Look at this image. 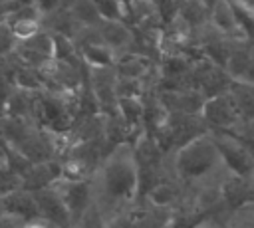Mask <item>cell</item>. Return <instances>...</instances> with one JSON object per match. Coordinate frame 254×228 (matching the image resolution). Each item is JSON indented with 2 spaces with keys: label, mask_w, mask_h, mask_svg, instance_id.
<instances>
[{
  "label": "cell",
  "mask_w": 254,
  "mask_h": 228,
  "mask_svg": "<svg viewBox=\"0 0 254 228\" xmlns=\"http://www.w3.org/2000/svg\"><path fill=\"white\" fill-rule=\"evenodd\" d=\"M93 204L107 224L131 214L141 200V176L131 143H119L105 153L91 174Z\"/></svg>",
  "instance_id": "obj_1"
},
{
  "label": "cell",
  "mask_w": 254,
  "mask_h": 228,
  "mask_svg": "<svg viewBox=\"0 0 254 228\" xmlns=\"http://www.w3.org/2000/svg\"><path fill=\"white\" fill-rule=\"evenodd\" d=\"M171 176L183 186L185 200L222 184L228 171L210 131L194 137L171 155Z\"/></svg>",
  "instance_id": "obj_2"
},
{
  "label": "cell",
  "mask_w": 254,
  "mask_h": 228,
  "mask_svg": "<svg viewBox=\"0 0 254 228\" xmlns=\"http://www.w3.org/2000/svg\"><path fill=\"white\" fill-rule=\"evenodd\" d=\"M216 149L222 157V163L226 167V171L230 174L236 176H244V178H252L254 174V157L250 153V149L246 147V143L228 131H210Z\"/></svg>",
  "instance_id": "obj_3"
},
{
  "label": "cell",
  "mask_w": 254,
  "mask_h": 228,
  "mask_svg": "<svg viewBox=\"0 0 254 228\" xmlns=\"http://www.w3.org/2000/svg\"><path fill=\"white\" fill-rule=\"evenodd\" d=\"M202 121L206 123L208 131H228L236 133L242 127V115L238 111V105L232 97V93H220L214 97H208L200 111Z\"/></svg>",
  "instance_id": "obj_4"
},
{
  "label": "cell",
  "mask_w": 254,
  "mask_h": 228,
  "mask_svg": "<svg viewBox=\"0 0 254 228\" xmlns=\"http://www.w3.org/2000/svg\"><path fill=\"white\" fill-rule=\"evenodd\" d=\"M87 85L101 113H117V73L115 67H87Z\"/></svg>",
  "instance_id": "obj_5"
},
{
  "label": "cell",
  "mask_w": 254,
  "mask_h": 228,
  "mask_svg": "<svg viewBox=\"0 0 254 228\" xmlns=\"http://www.w3.org/2000/svg\"><path fill=\"white\" fill-rule=\"evenodd\" d=\"M12 56L24 65L42 69L44 65H48L50 61L56 59L54 36L50 32L42 30V32H38L36 36L28 38V40H20Z\"/></svg>",
  "instance_id": "obj_6"
},
{
  "label": "cell",
  "mask_w": 254,
  "mask_h": 228,
  "mask_svg": "<svg viewBox=\"0 0 254 228\" xmlns=\"http://www.w3.org/2000/svg\"><path fill=\"white\" fill-rule=\"evenodd\" d=\"M34 198H36V204H38L40 220H44L48 226H52V228H71L73 226L71 214H69L64 198L56 190V186L36 190Z\"/></svg>",
  "instance_id": "obj_7"
},
{
  "label": "cell",
  "mask_w": 254,
  "mask_h": 228,
  "mask_svg": "<svg viewBox=\"0 0 254 228\" xmlns=\"http://www.w3.org/2000/svg\"><path fill=\"white\" fill-rule=\"evenodd\" d=\"M54 186L60 192V196L64 198L73 222L93 204L91 180H64V178H60Z\"/></svg>",
  "instance_id": "obj_8"
},
{
  "label": "cell",
  "mask_w": 254,
  "mask_h": 228,
  "mask_svg": "<svg viewBox=\"0 0 254 228\" xmlns=\"http://www.w3.org/2000/svg\"><path fill=\"white\" fill-rule=\"evenodd\" d=\"M252 198H254V180L228 172V176L220 184V200H222L226 218L228 214L244 208Z\"/></svg>",
  "instance_id": "obj_9"
},
{
  "label": "cell",
  "mask_w": 254,
  "mask_h": 228,
  "mask_svg": "<svg viewBox=\"0 0 254 228\" xmlns=\"http://www.w3.org/2000/svg\"><path fill=\"white\" fill-rule=\"evenodd\" d=\"M60 178H62V161L60 159L32 163L28 167V171L22 174V188L36 192V190L54 186Z\"/></svg>",
  "instance_id": "obj_10"
},
{
  "label": "cell",
  "mask_w": 254,
  "mask_h": 228,
  "mask_svg": "<svg viewBox=\"0 0 254 228\" xmlns=\"http://www.w3.org/2000/svg\"><path fill=\"white\" fill-rule=\"evenodd\" d=\"M6 24L10 26V30L14 32V36L20 40H28L32 36H36L38 32H42V16L34 6H20V8H12L6 16H4Z\"/></svg>",
  "instance_id": "obj_11"
},
{
  "label": "cell",
  "mask_w": 254,
  "mask_h": 228,
  "mask_svg": "<svg viewBox=\"0 0 254 228\" xmlns=\"http://www.w3.org/2000/svg\"><path fill=\"white\" fill-rule=\"evenodd\" d=\"M99 34H101V42L105 46H109L117 56L131 52V46L135 40V30L125 20H101Z\"/></svg>",
  "instance_id": "obj_12"
},
{
  "label": "cell",
  "mask_w": 254,
  "mask_h": 228,
  "mask_svg": "<svg viewBox=\"0 0 254 228\" xmlns=\"http://www.w3.org/2000/svg\"><path fill=\"white\" fill-rule=\"evenodd\" d=\"M157 95L161 103L167 107V111L192 113V115H200L202 105L206 101L198 89H171V91H159Z\"/></svg>",
  "instance_id": "obj_13"
},
{
  "label": "cell",
  "mask_w": 254,
  "mask_h": 228,
  "mask_svg": "<svg viewBox=\"0 0 254 228\" xmlns=\"http://www.w3.org/2000/svg\"><path fill=\"white\" fill-rule=\"evenodd\" d=\"M2 200V210L4 214H12V216H18L26 222L30 220H40V214H38V204H36V198H34V192L26 190V188H16L4 196H0Z\"/></svg>",
  "instance_id": "obj_14"
},
{
  "label": "cell",
  "mask_w": 254,
  "mask_h": 228,
  "mask_svg": "<svg viewBox=\"0 0 254 228\" xmlns=\"http://www.w3.org/2000/svg\"><path fill=\"white\" fill-rule=\"evenodd\" d=\"M141 198H147V200H151V202L157 204V206L175 210L177 206L183 204V200H185V190H183V186H181L175 178H165V180L153 184Z\"/></svg>",
  "instance_id": "obj_15"
},
{
  "label": "cell",
  "mask_w": 254,
  "mask_h": 228,
  "mask_svg": "<svg viewBox=\"0 0 254 228\" xmlns=\"http://www.w3.org/2000/svg\"><path fill=\"white\" fill-rule=\"evenodd\" d=\"M252 52H254V40H248V38H234L232 40L224 67L234 79H242V75L246 73L250 59H252Z\"/></svg>",
  "instance_id": "obj_16"
},
{
  "label": "cell",
  "mask_w": 254,
  "mask_h": 228,
  "mask_svg": "<svg viewBox=\"0 0 254 228\" xmlns=\"http://www.w3.org/2000/svg\"><path fill=\"white\" fill-rule=\"evenodd\" d=\"M175 14L196 34L210 22V8L202 0H177Z\"/></svg>",
  "instance_id": "obj_17"
},
{
  "label": "cell",
  "mask_w": 254,
  "mask_h": 228,
  "mask_svg": "<svg viewBox=\"0 0 254 228\" xmlns=\"http://www.w3.org/2000/svg\"><path fill=\"white\" fill-rule=\"evenodd\" d=\"M117 113L137 135L145 131V99L141 95H121L117 101Z\"/></svg>",
  "instance_id": "obj_18"
},
{
  "label": "cell",
  "mask_w": 254,
  "mask_h": 228,
  "mask_svg": "<svg viewBox=\"0 0 254 228\" xmlns=\"http://www.w3.org/2000/svg\"><path fill=\"white\" fill-rule=\"evenodd\" d=\"M210 24L230 38H244L230 0H216L210 8Z\"/></svg>",
  "instance_id": "obj_19"
},
{
  "label": "cell",
  "mask_w": 254,
  "mask_h": 228,
  "mask_svg": "<svg viewBox=\"0 0 254 228\" xmlns=\"http://www.w3.org/2000/svg\"><path fill=\"white\" fill-rule=\"evenodd\" d=\"M77 54H79L83 65H87V67H111L117 59V54L103 42L85 44L77 50Z\"/></svg>",
  "instance_id": "obj_20"
},
{
  "label": "cell",
  "mask_w": 254,
  "mask_h": 228,
  "mask_svg": "<svg viewBox=\"0 0 254 228\" xmlns=\"http://www.w3.org/2000/svg\"><path fill=\"white\" fill-rule=\"evenodd\" d=\"M60 161H62V178L64 180H91L93 169L79 157L65 155Z\"/></svg>",
  "instance_id": "obj_21"
},
{
  "label": "cell",
  "mask_w": 254,
  "mask_h": 228,
  "mask_svg": "<svg viewBox=\"0 0 254 228\" xmlns=\"http://www.w3.org/2000/svg\"><path fill=\"white\" fill-rule=\"evenodd\" d=\"M67 12L73 16V20H75L79 26H97V24H101V20H103L91 0H77Z\"/></svg>",
  "instance_id": "obj_22"
},
{
  "label": "cell",
  "mask_w": 254,
  "mask_h": 228,
  "mask_svg": "<svg viewBox=\"0 0 254 228\" xmlns=\"http://www.w3.org/2000/svg\"><path fill=\"white\" fill-rule=\"evenodd\" d=\"M22 186V174L10 169L8 165H0V196Z\"/></svg>",
  "instance_id": "obj_23"
},
{
  "label": "cell",
  "mask_w": 254,
  "mask_h": 228,
  "mask_svg": "<svg viewBox=\"0 0 254 228\" xmlns=\"http://www.w3.org/2000/svg\"><path fill=\"white\" fill-rule=\"evenodd\" d=\"M71 228H107V222L105 218L101 216V212L97 210L95 204H91L75 222Z\"/></svg>",
  "instance_id": "obj_24"
},
{
  "label": "cell",
  "mask_w": 254,
  "mask_h": 228,
  "mask_svg": "<svg viewBox=\"0 0 254 228\" xmlns=\"http://www.w3.org/2000/svg\"><path fill=\"white\" fill-rule=\"evenodd\" d=\"M18 46V38L14 36V32L10 30V26L6 24V20H0V59H6L14 54Z\"/></svg>",
  "instance_id": "obj_25"
},
{
  "label": "cell",
  "mask_w": 254,
  "mask_h": 228,
  "mask_svg": "<svg viewBox=\"0 0 254 228\" xmlns=\"http://www.w3.org/2000/svg\"><path fill=\"white\" fill-rule=\"evenodd\" d=\"M103 20H123V4L119 0H91Z\"/></svg>",
  "instance_id": "obj_26"
},
{
  "label": "cell",
  "mask_w": 254,
  "mask_h": 228,
  "mask_svg": "<svg viewBox=\"0 0 254 228\" xmlns=\"http://www.w3.org/2000/svg\"><path fill=\"white\" fill-rule=\"evenodd\" d=\"M34 8L40 12V16H48L62 8V0H36Z\"/></svg>",
  "instance_id": "obj_27"
},
{
  "label": "cell",
  "mask_w": 254,
  "mask_h": 228,
  "mask_svg": "<svg viewBox=\"0 0 254 228\" xmlns=\"http://www.w3.org/2000/svg\"><path fill=\"white\" fill-rule=\"evenodd\" d=\"M26 220L12 216V214H0V228H24Z\"/></svg>",
  "instance_id": "obj_28"
},
{
  "label": "cell",
  "mask_w": 254,
  "mask_h": 228,
  "mask_svg": "<svg viewBox=\"0 0 254 228\" xmlns=\"http://www.w3.org/2000/svg\"><path fill=\"white\" fill-rule=\"evenodd\" d=\"M236 81H246V83L254 85V52H252V59H250V65H248L246 73L242 75V79H236Z\"/></svg>",
  "instance_id": "obj_29"
},
{
  "label": "cell",
  "mask_w": 254,
  "mask_h": 228,
  "mask_svg": "<svg viewBox=\"0 0 254 228\" xmlns=\"http://www.w3.org/2000/svg\"><path fill=\"white\" fill-rule=\"evenodd\" d=\"M234 135H252V137H254V119H250V121L242 123V127H240Z\"/></svg>",
  "instance_id": "obj_30"
},
{
  "label": "cell",
  "mask_w": 254,
  "mask_h": 228,
  "mask_svg": "<svg viewBox=\"0 0 254 228\" xmlns=\"http://www.w3.org/2000/svg\"><path fill=\"white\" fill-rule=\"evenodd\" d=\"M190 228H222V226L216 220H212V218H204V220H200L198 224H194Z\"/></svg>",
  "instance_id": "obj_31"
},
{
  "label": "cell",
  "mask_w": 254,
  "mask_h": 228,
  "mask_svg": "<svg viewBox=\"0 0 254 228\" xmlns=\"http://www.w3.org/2000/svg\"><path fill=\"white\" fill-rule=\"evenodd\" d=\"M12 8H20V6H34L36 0H8Z\"/></svg>",
  "instance_id": "obj_32"
},
{
  "label": "cell",
  "mask_w": 254,
  "mask_h": 228,
  "mask_svg": "<svg viewBox=\"0 0 254 228\" xmlns=\"http://www.w3.org/2000/svg\"><path fill=\"white\" fill-rule=\"evenodd\" d=\"M24 228H50V226L44 220H30V222L24 224Z\"/></svg>",
  "instance_id": "obj_33"
},
{
  "label": "cell",
  "mask_w": 254,
  "mask_h": 228,
  "mask_svg": "<svg viewBox=\"0 0 254 228\" xmlns=\"http://www.w3.org/2000/svg\"><path fill=\"white\" fill-rule=\"evenodd\" d=\"M244 143H246V147L250 149V153H252V157H254V137L252 135H238Z\"/></svg>",
  "instance_id": "obj_34"
},
{
  "label": "cell",
  "mask_w": 254,
  "mask_h": 228,
  "mask_svg": "<svg viewBox=\"0 0 254 228\" xmlns=\"http://www.w3.org/2000/svg\"><path fill=\"white\" fill-rule=\"evenodd\" d=\"M244 210H248L250 214H254V198H252V200H250V202L244 206Z\"/></svg>",
  "instance_id": "obj_35"
},
{
  "label": "cell",
  "mask_w": 254,
  "mask_h": 228,
  "mask_svg": "<svg viewBox=\"0 0 254 228\" xmlns=\"http://www.w3.org/2000/svg\"><path fill=\"white\" fill-rule=\"evenodd\" d=\"M0 165H6V157H4V149L0 147Z\"/></svg>",
  "instance_id": "obj_36"
},
{
  "label": "cell",
  "mask_w": 254,
  "mask_h": 228,
  "mask_svg": "<svg viewBox=\"0 0 254 228\" xmlns=\"http://www.w3.org/2000/svg\"><path fill=\"white\" fill-rule=\"evenodd\" d=\"M202 2H204V4H206V6H208V8H212V6H214V2H216V0H202Z\"/></svg>",
  "instance_id": "obj_37"
},
{
  "label": "cell",
  "mask_w": 254,
  "mask_h": 228,
  "mask_svg": "<svg viewBox=\"0 0 254 228\" xmlns=\"http://www.w3.org/2000/svg\"><path fill=\"white\" fill-rule=\"evenodd\" d=\"M163 228H179V226H175V224H173V222H169V224H165V226H163Z\"/></svg>",
  "instance_id": "obj_38"
},
{
  "label": "cell",
  "mask_w": 254,
  "mask_h": 228,
  "mask_svg": "<svg viewBox=\"0 0 254 228\" xmlns=\"http://www.w3.org/2000/svg\"><path fill=\"white\" fill-rule=\"evenodd\" d=\"M119 2H121V4H123V10H125V6H127V4H129V2H131V0H119Z\"/></svg>",
  "instance_id": "obj_39"
},
{
  "label": "cell",
  "mask_w": 254,
  "mask_h": 228,
  "mask_svg": "<svg viewBox=\"0 0 254 228\" xmlns=\"http://www.w3.org/2000/svg\"><path fill=\"white\" fill-rule=\"evenodd\" d=\"M252 180H254V174H252Z\"/></svg>",
  "instance_id": "obj_40"
}]
</instances>
